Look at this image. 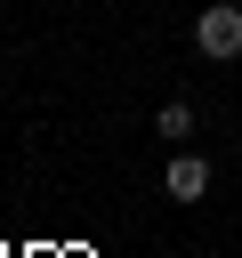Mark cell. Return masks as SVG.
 Masks as SVG:
<instances>
[{
    "label": "cell",
    "instance_id": "obj_1",
    "mask_svg": "<svg viewBox=\"0 0 242 258\" xmlns=\"http://www.w3.org/2000/svg\"><path fill=\"white\" fill-rule=\"evenodd\" d=\"M194 48H202V56H218V64H226V56H242V8L210 0V8L194 16Z\"/></svg>",
    "mask_w": 242,
    "mask_h": 258
},
{
    "label": "cell",
    "instance_id": "obj_3",
    "mask_svg": "<svg viewBox=\"0 0 242 258\" xmlns=\"http://www.w3.org/2000/svg\"><path fill=\"white\" fill-rule=\"evenodd\" d=\"M161 137H194V113L186 105H161Z\"/></svg>",
    "mask_w": 242,
    "mask_h": 258
},
{
    "label": "cell",
    "instance_id": "obj_2",
    "mask_svg": "<svg viewBox=\"0 0 242 258\" xmlns=\"http://www.w3.org/2000/svg\"><path fill=\"white\" fill-rule=\"evenodd\" d=\"M161 185H169V194H177V202H202V194H210V161H202V153H177V161H169V177H161Z\"/></svg>",
    "mask_w": 242,
    "mask_h": 258
}]
</instances>
